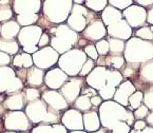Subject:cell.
<instances>
[{"label": "cell", "mask_w": 153, "mask_h": 133, "mask_svg": "<svg viewBox=\"0 0 153 133\" xmlns=\"http://www.w3.org/2000/svg\"><path fill=\"white\" fill-rule=\"evenodd\" d=\"M93 69H94V60L91 59V58L87 59L86 63L83 65V67H82V69H81L79 75H80V76H86V75L88 76V75L92 72Z\"/></svg>", "instance_id": "bcb514c9"}, {"label": "cell", "mask_w": 153, "mask_h": 133, "mask_svg": "<svg viewBox=\"0 0 153 133\" xmlns=\"http://www.w3.org/2000/svg\"><path fill=\"white\" fill-rule=\"evenodd\" d=\"M32 133H68L67 128L63 125H37L32 129Z\"/></svg>", "instance_id": "83f0119b"}, {"label": "cell", "mask_w": 153, "mask_h": 133, "mask_svg": "<svg viewBox=\"0 0 153 133\" xmlns=\"http://www.w3.org/2000/svg\"><path fill=\"white\" fill-rule=\"evenodd\" d=\"M107 3H108V1H106V0H99V1H97V0H94V1L93 0H88V1H85L86 7L88 9L93 10L94 12H100L102 10H105L107 7Z\"/></svg>", "instance_id": "8d00e7d4"}, {"label": "cell", "mask_w": 153, "mask_h": 133, "mask_svg": "<svg viewBox=\"0 0 153 133\" xmlns=\"http://www.w3.org/2000/svg\"><path fill=\"white\" fill-rule=\"evenodd\" d=\"M112 133H130L131 129L127 123L125 122H120L118 124H116L112 128Z\"/></svg>", "instance_id": "f6af8a7d"}, {"label": "cell", "mask_w": 153, "mask_h": 133, "mask_svg": "<svg viewBox=\"0 0 153 133\" xmlns=\"http://www.w3.org/2000/svg\"><path fill=\"white\" fill-rule=\"evenodd\" d=\"M11 61V56L4 52L0 51V67H5Z\"/></svg>", "instance_id": "681fc988"}, {"label": "cell", "mask_w": 153, "mask_h": 133, "mask_svg": "<svg viewBox=\"0 0 153 133\" xmlns=\"http://www.w3.org/2000/svg\"><path fill=\"white\" fill-rule=\"evenodd\" d=\"M137 4H140V7H149V5L153 4V0H145V1H142V0H137L136 1Z\"/></svg>", "instance_id": "11a10c76"}, {"label": "cell", "mask_w": 153, "mask_h": 133, "mask_svg": "<svg viewBox=\"0 0 153 133\" xmlns=\"http://www.w3.org/2000/svg\"><path fill=\"white\" fill-rule=\"evenodd\" d=\"M148 114H149V109L147 108L145 105H142L140 108L136 109V110L134 111V113H133L134 118H136V120H142L143 118L147 117Z\"/></svg>", "instance_id": "7dc6e473"}, {"label": "cell", "mask_w": 153, "mask_h": 133, "mask_svg": "<svg viewBox=\"0 0 153 133\" xmlns=\"http://www.w3.org/2000/svg\"><path fill=\"white\" fill-rule=\"evenodd\" d=\"M9 4L10 1H0V22H7L13 17V10Z\"/></svg>", "instance_id": "1f68e13d"}, {"label": "cell", "mask_w": 153, "mask_h": 133, "mask_svg": "<svg viewBox=\"0 0 153 133\" xmlns=\"http://www.w3.org/2000/svg\"><path fill=\"white\" fill-rule=\"evenodd\" d=\"M25 99L27 102L32 103L34 100H37L40 97V92L39 90H37L36 88H29L25 90Z\"/></svg>", "instance_id": "7bdbcfd3"}, {"label": "cell", "mask_w": 153, "mask_h": 133, "mask_svg": "<svg viewBox=\"0 0 153 133\" xmlns=\"http://www.w3.org/2000/svg\"><path fill=\"white\" fill-rule=\"evenodd\" d=\"M99 120L105 128L111 131L113 127L120 122L127 123L129 126L133 125L134 115L116 102L107 100L99 107Z\"/></svg>", "instance_id": "6da1fadb"}, {"label": "cell", "mask_w": 153, "mask_h": 133, "mask_svg": "<svg viewBox=\"0 0 153 133\" xmlns=\"http://www.w3.org/2000/svg\"><path fill=\"white\" fill-rule=\"evenodd\" d=\"M32 57L35 67L41 70L51 68L59 60V54L51 47H45L38 50L32 55Z\"/></svg>", "instance_id": "8fae6325"}, {"label": "cell", "mask_w": 153, "mask_h": 133, "mask_svg": "<svg viewBox=\"0 0 153 133\" xmlns=\"http://www.w3.org/2000/svg\"><path fill=\"white\" fill-rule=\"evenodd\" d=\"M107 71L108 69L102 65L95 67L86 78V82L88 84V86L98 91L104 88L107 85Z\"/></svg>", "instance_id": "5bb4252c"}, {"label": "cell", "mask_w": 153, "mask_h": 133, "mask_svg": "<svg viewBox=\"0 0 153 133\" xmlns=\"http://www.w3.org/2000/svg\"><path fill=\"white\" fill-rule=\"evenodd\" d=\"M13 10L18 15H34L41 9V1H20L15 0L13 2Z\"/></svg>", "instance_id": "d6986e66"}, {"label": "cell", "mask_w": 153, "mask_h": 133, "mask_svg": "<svg viewBox=\"0 0 153 133\" xmlns=\"http://www.w3.org/2000/svg\"><path fill=\"white\" fill-rule=\"evenodd\" d=\"M123 18L130 27H138L145 25L147 20V11L140 5H131L123 13Z\"/></svg>", "instance_id": "7c38bea8"}, {"label": "cell", "mask_w": 153, "mask_h": 133, "mask_svg": "<svg viewBox=\"0 0 153 133\" xmlns=\"http://www.w3.org/2000/svg\"><path fill=\"white\" fill-rule=\"evenodd\" d=\"M39 19L38 15L37 14H34V15H18L17 16V22L19 23V25L21 27H30V25H33V23L37 22Z\"/></svg>", "instance_id": "e575fe53"}, {"label": "cell", "mask_w": 153, "mask_h": 133, "mask_svg": "<svg viewBox=\"0 0 153 133\" xmlns=\"http://www.w3.org/2000/svg\"><path fill=\"white\" fill-rule=\"evenodd\" d=\"M86 61V53L80 49H73L61 55L58 60V65L59 69H61L68 76H76L80 73Z\"/></svg>", "instance_id": "277c9868"}, {"label": "cell", "mask_w": 153, "mask_h": 133, "mask_svg": "<svg viewBox=\"0 0 153 133\" xmlns=\"http://www.w3.org/2000/svg\"><path fill=\"white\" fill-rule=\"evenodd\" d=\"M82 79L81 78H72L67 81L60 89V93L65 99L69 103H75L78 98L79 94L81 92V85H82Z\"/></svg>", "instance_id": "9a60e30c"}, {"label": "cell", "mask_w": 153, "mask_h": 133, "mask_svg": "<svg viewBox=\"0 0 153 133\" xmlns=\"http://www.w3.org/2000/svg\"><path fill=\"white\" fill-rule=\"evenodd\" d=\"M74 104H75V108L80 111H85V112L91 110V108H92L91 98L89 96H86V95H80V96H78V98L75 100Z\"/></svg>", "instance_id": "836d02e7"}, {"label": "cell", "mask_w": 153, "mask_h": 133, "mask_svg": "<svg viewBox=\"0 0 153 133\" xmlns=\"http://www.w3.org/2000/svg\"><path fill=\"white\" fill-rule=\"evenodd\" d=\"M115 92H116V88H114V87H112V86H109V85H106L104 88L98 91V94L101 98L105 99L107 102V100H109V99L114 97Z\"/></svg>", "instance_id": "74e56055"}, {"label": "cell", "mask_w": 153, "mask_h": 133, "mask_svg": "<svg viewBox=\"0 0 153 133\" xmlns=\"http://www.w3.org/2000/svg\"><path fill=\"white\" fill-rule=\"evenodd\" d=\"M50 41H51V38H50V36L48 35V33H43L40 37V40H39L38 48H41V49H42V48H45Z\"/></svg>", "instance_id": "f907efd6"}, {"label": "cell", "mask_w": 153, "mask_h": 133, "mask_svg": "<svg viewBox=\"0 0 153 133\" xmlns=\"http://www.w3.org/2000/svg\"><path fill=\"white\" fill-rule=\"evenodd\" d=\"M62 125L69 130L82 131L83 127V115L76 109H69L65 112L61 118Z\"/></svg>", "instance_id": "4fadbf2b"}, {"label": "cell", "mask_w": 153, "mask_h": 133, "mask_svg": "<svg viewBox=\"0 0 153 133\" xmlns=\"http://www.w3.org/2000/svg\"><path fill=\"white\" fill-rule=\"evenodd\" d=\"M143 103L149 110L153 112V87L147 89L144 93V98H143Z\"/></svg>", "instance_id": "ab89813d"}, {"label": "cell", "mask_w": 153, "mask_h": 133, "mask_svg": "<svg viewBox=\"0 0 153 133\" xmlns=\"http://www.w3.org/2000/svg\"><path fill=\"white\" fill-rule=\"evenodd\" d=\"M95 48H96L98 55H101V56H105V55H107L109 53V51H110L109 41L105 40V39H101V40L97 41Z\"/></svg>", "instance_id": "b9f144b4"}, {"label": "cell", "mask_w": 153, "mask_h": 133, "mask_svg": "<svg viewBox=\"0 0 153 133\" xmlns=\"http://www.w3.org/2000/svg\"><path fill=\"white\" fill-rule=\"evenodd\" d=\"M101 102H102V98H101L100 96H98V95L91 97V104H92V106H94V107L100 106Z\"/></svg>", "instance_id": "db71d44e"}, {"label": "cell", "mask_w": 153, "mask_h": 133, "mask_svg": "<svg viewBox=\"0 0 153 133\" xmlns=\"http://www.w3.org/2000/svg\"><path fill=\"white\" fill-rule=\"evenodd\" d=\"M25 81L31 87H40L45 81L43 70L37 68V67H32V68L27 69Z\"/></svg>", "instance_id": "d4e9b609"}, {"label": "cell", "mask_w": 153, "mask_h": 133, "mask_svg": "<svg viewBox=\"0 0 153 133\" xmlns=\"http://www.w3.org/2000/svg\"><path fill=\"white\" fill-rule=\"evenodd\" d=\"M150 29H151V31H152V32H153V25H152V27H150Z\"/></svg>", "instance_id": "003e7915"}, {"label": "cell", "mask_w": 153, "mask_h": 133, "mask_svg": "<svg viewBox=\"0 0 153 133\" xmlns=\"http://www.w3.org/2000/svg\"><path fill=\"white\" fill-rule=\"evenodd\" d=\"M146 120H147V123H148V124L153 128V112H151L150 114L147 115Z\"/></svg>", "instance_id": "680465c9"}, {"label": "cell", "mask_w": 153, "mask_h": 133, "mask_svg": "<svg viewBox=\"0 0 153 133\" xmlns=\"http://www.w3.org/2000/svg\"><path fill=\"white\" fill-rule=\"evenodd\" d=\"M20 25L17 21L11 20L0 25V38L3 39H15L20 32Z\"/></svg>", "instance_id": "cb8c5ba5"}, {"label": "cell", "mask_w": 153, "mask_h": 133, "mask_svg": "<svg viewBox=\"0 0 153 133\" xmlns=\"http://www.w3.org/2000/svg\"><path fill=\"white\" fill-rule=\"evenodd\" d=\"M50 107L45 104L43 99H37L25 106V114L29 117L30 122L36 125L45 124L47 116L49 114Z\"/></svg>", "instance_id": "30bf717a"}, {"label": "cell", "mask_w": 153, "mask_h": 133, "mask_svg": "<svg viewBox=\"0 0 153 133\" xmlns=\"http://www.w3.org/2000/svg\"><path fill=\"white\" fill-rule=\"evenodd\" d=\"M93 133H111V132H109L108 131V129H99L98 131H96V132H93Z\"/></svg>", "instance_id": "94428289"}, {"label": "cell", "mask_w": 153, "mask_h": 133, "mask_svg": "<svg viewBox=\"0 0 153 133\" xmlns=\"http://www.w3.org/2000/svg\"><path fill=\"white\" fill-rule=\"evenodd\" d=\"M68 81V75L61 69L54 68L48 71L45 75V84L52 90L61 89V87Z\"/></svg>", "instance_id": "e0dca14e"}, {"label": "cell", "mask_w": 153, "mask_h": 133, "mask_svg": "<svg viewBox=\"0 0 153 133\" xmlns=\"http://www.w3.org/2000/svg\"><path fill=\"white\" fill-rule=\"evenodd\" d=\"M70 133H87V132H85V131H72V132H70Z\"/></svg>", "instance_id": "be15d7a7"}, {"label": "cell", "mask_w": 153, "mask_h": 133, "mask_svg": "<svg viewBox=\"0 0 153 133\" xmlns=\"http://www.w3.org/2000/svg\"><path fill=\"white\" fill-rule=\"evenodd\" d=\"M125 43L124 40H120V39H114L111 38L109 39V47H110V52L113 55H120L125 51Z\"/></svg>", "instance_id": "d6a6232c"}, {"label": "cell", "mask_w": 153, "mask_h": 133, "mask_svg": "<svg viewBox=\"0 0 153 133\" xmlns=\"http://www.w3.org/2000/svg\"><path fill=\"white\" fill-rule=\"evenodd\" d=\"M107 62H108L109 65H112L115 70L120 69L125 63V57L120 56V55H113V56L109 57Z\"/></svg>", "instance_id": "f35d334b"}, {"label": "cell", "mask_w": 153, "mask_h": 133, "mask_svg": "<svg viewBox=\"0 0 153 133\" xmlns=\"http://www.w3.org/2000/svg\"><path fill=\"white\" fill-rule=\"evenodd\" d=\"M41 97L45 102V104L52 109L57 111H62L68 109V102L65 97L61 95L60 92H57L56 90H47L43 91Z\"/></svg>", "instance_id": "2e32d148"}, {"label": "cell", "mask_w": 153, "mask_h": 133, "mask_svg": "<svg viewBox=\"0 0 153 133\" xmlns=\"http://www.w3.org/2000/svg\"><path fill=\"white\" fill-rule=\"evenodd\" d=\"M23 87V81L16 76L13 69L7 65L0 67V94L7 93L10 95L20 92Z\"/></svg>", "instance_id": "52a82bcc"}, {"label": "cell", "mask_w": 153, "mask_h": 133, "mask_svg": "<svg viewBox=\"0 0 153 133\" xmlns=\"http://www.w3.org/2000/svg\"><path fill=\"white\" fill-rule=\"evenodd\" d=\"M140 74L143 80L153 84V59L143 63V65L140 67Z\"/></svg>", "instance_id": "f546056e"}, {"label": "cell", "mask_w": 153, "mask_h": 133, "mask_svg": "<svg viewBox=\"0 0 153 133\" xmlns=\"http://www.w3.org/2000/svg\"><path fill=\"white\" fill-rule=\"evenodd\" d=\"M125 59L131 65H140L153 59V43L140 38H130L125 45Z\"/></svg>", "instance_id": "7a4b0ae2"}, {"label": "cell", "mask_w": 153, "mask_h": 133, "mask_svg": "<svg viewBox=\"0 0 153 133\" xmlns=\"http://www.w3.org/2000/svg\"><path fill=\"white\" fill-rule=\"evenodd\" d=\"M134 72H135V71L133 70V69H131L130 65H129L127 69H125V71H124V73H125V75H126V76H131V75H132Z\"/></svg>", "instance_id": "91938a15"}, {"label": "cell", "mask_w": 153, "mask_h": 133, "mask_svg": "<svg viewBox=\"0 0 153 133\" xmlns=\"http://www.w3.org/2000/svg\"><path fill=\"white\" fill-rule=\"evenodd\" d=\"M80 93H81V95H86V96H89L90 98L93 96H96V91H95L93 88H87V89H85V90L81 91Z\"/></svg>", "instance_id": "f5cc1de1"}, {"label": "cell", "mask_w": 153, "mask_h": 133, "mask_svg": "<svg viewBox=\"0 0 153 133\" xmlns=\"http://www.w3.org/2000/svg\"><path fill=\"white\" fill-rule=\"evenodd\" d=\"M147 21H148V23L153 25V7L147 12Z\"/></svg>", "instance_id": "6f0895ef"}, {"label": "cell", "mask_w": 153, "mask_h": 133, "mask_svg": "<svg viewBox=\"0 0 153 133\" xmlns=\"http://www.w3.org/2000/svg\"><path fill=\"white\" fill-rule=\"evenodd\" d=\"M123 81V75L120 71L108 69L107 71V85L112 86L114 88H117L122 84Z\"/></svg>", "instance_id": "4dcf8cb0"}, {"label": "cell", "mask_w": 153, "mask_h": 133, "mask_svg": "<svg viewBox=\"0 0 153 133\" xmlns=\"http://www.w3.org/2000/svg\"><path fill=\"white\" fill-rule=\"evenodd\" d=\"M83 127L88 132H96L100 128V120L95 111H90L83 114Z\"/></svg>", "instance_id": "484cf974"}, {"label": "cell", "mask_w": 153, "mask_h": 133, "mask_svg": "<svg viewBox=\"0 0 153 133\" xmlns=\"http://www.w3.org/2000/svg\"><path fill=\"white\" fill-rule=\"evenodd\" d=\"M107 34L108 33H107L106 25H104V22L101 20L92 21L86 27V30L83 31L85 38H87L88 40H94V41H99V39L104 38Z\"/></svg>", "instance_id": "44dd1931"}, {"label": "cell", "mask_w": 153, "mask_h": 133, "mask_svg": "<svg viewBox=\"0 0 153 133\" xmlns=\"http://www.w3.org/2000/svg\"><path fill=\"white\" fill-rule=\"evenodd\" d=\"M107 33L114 39L128 40L132 35V29L128 25V22L125 19H123L120 22H117L116 25L107 27Z\"/></svg>", "instance_id": "ac0fdd59"}, {"label": "cell", "mask_w": 153, "mask_h": 133, "mask_svg": "<svg viewBox=\"0 0 153 133\" xmlns=\"http://www.w3.org/2000/svg\"><path fill=\"white\" fill-rule=\"evenodd\" d=\"M75 4H82V3H85V1H74Z\"/></svg>", "instance_id": "6125c7cd"}, {"label": "cell", "mask_w": 153, "mask_h": 133, "mask_svg": "<svg viewBox=\"0 0 153 133\" xmlns=\"http://www.w3.org/2000/svg\"><path fill=\"white\" fill-rule=\"evenodd\" d=\"M1 128H2V125H1V120H0V132H1Z\"/></svg>", "instance_id": "03108f58"}, {"label": "cell", "mask_w": 153, "mask_h": 133, "mask_svg": "<svg viewBox=\"0 0 153 133\" xmlns=\"http://www.w3.org/2000/svg\"><path fill=\"white\" fill-rule=\"evenodd\" d=\"M143 98H144V93L140 92V91H136V92L133 93L129 98V105H130L131 109L136 110L137 108H140L143 105Z\"/></svg>", "instance_id": "d590c367"}, {"label": "cell", "mask_w": 153, "mask_h": 133, "mask_svg": "<svg viewBox=\"0 0 153 133\" xmlns=\"http://www.w3.org/2000/svg\"><path fill=\"white\" fill-rule=\"evenodd\" d=\"M134 92H136V90H135V87L133 86L132 82L129 80L124 81L117 87L116 92L113 97L114 102L122 105L123 107H127L129 104V98Z\"/></svg>", "instance_id": "ffe728a7"}, {"label": "cell", "mask_w": 153, "mask_h": 133, "mask_svg": "<svg viewBox=\"0 0 153 133\" xmlns=\"http://www.w3.org/2000/svg\"><path fill=\"white\" fill-rule=\"evenodd\" d=\"M19 50V43L15 39L0 38V51L9 55H15Z\"/></svg>", "instance_id": "f1b7e54d"}, {"label": "cell", "mask_w": 153, "mask_h": 133, "mask_svg": "<svg viewBox=\"0 0 153 133\" xmlns=\"http://www.w3.org/2000/svg\"><path fill=\"white\" fill-rule=\"evenodd\" d=\"M109 3H110L111 7H115L116 10H118V11H120V10H126L128 9L129 7H131L132 5V1L131 0H125V1H117V0H111V1H109Z\"/></svg>", "instance_id": "ee69618b"}, {"label": "cell", "mask_w": 153, "mask_h": 133, "mask_svg": "<svg viewBox=\"0 0 153 133\" xmlns=\"http://www.w3.org/2000/svg\"><path fill=\"white\" fill-rule=\"evenodd\" d=\"M101 18H102L104 25L108 27H111V25H116L117 22L123 20V13H120V11L111 7V5H107L106 9L102 11Z\"/></svg>", "instance_id": "603a6c76"}, {"label": "cell", "mask_w": 153, "mask_h": 133, "mask_svg": "<svg viewBox=\"0 0 153 133\" xmlns=\"http://www.w3.org/2000/svg\"><path fill=\"white\" fill-rule=\"evenodd\" d=\"M91 17V13L83 5H73L71 14L67 20V23L70 29L74 32L79 33L86 30L87 25L89 23V18Z\"/></svg>", "instance_id": "ba28073f"}, {"label": "cell", "mask_w": 153, "mask_h": 133, "mask_svg": "<svg viewBox=\"0 0 153 133\" xmlns=\"http://www.w3.org/2000/svg\"><path fill=\"white\" fill-rule=\"evenodd\" d=\"M136 36L142 38L143 40L150 41V40H153V32L151 31L150 27H140L138 31H136Z\"/></svg>", "instance_id": "60d3db41"}, {"label": "cell", "mask_w": 153, "mask_h": 133, "mask_svg": "<svg viewBox=\"0 0 153 133\" xmlns=\"http://www.w3.org/2000/svg\"><path fill=\"white\" fill-rule=\"evenodd\" d=\"M3 133H18V132H13V131H7V132H3ZM20 133H27V132H20Z\"/></svg>", "instance_id": "e7e4bbea"}, {"label": "cell", "mask_w": 153, "mask_h": 133, "mask_svg": "<svg viewBox=\"0 0 153 133\" xmlns=\"http://www.w3.org/2000/svg\"><path fill=\"white\" fill-rule=\"evenodd\" d=\"M25 95L23 92H17L10 94L3 102V106L7 110L10 111H21L25 108Z\"/></svg>", "instance_id": "7402d4cb"}, {"label": "cell", "mask_w": 153, "mask_h": 133, "mask_svg": "<svg viewBox=\"0 0 153 133\" xmlns=\"http://www.w3.org/2000/svg\"><path fill=\"white\" fill-rule=\"evenodd\" d=\"M130 133H153V128L152 127H146L143 130L136 131V130H131Z\"/></svg>", "instance_id": "9f6ffc18"}, {"label": "cell", "mask_w": 153, "mask_h": 133, "mask_svg": "<svg viewBox=\"0 0 153 133\" xmlns=\"http://www.w3.org/2000/svg\"><path fill=\"white\" fill-rule=\"evenodd\" d=\"M83 52L86 53L87 56H89L91 59H93V60H97V59H98V53H97V50H96V48H95V45H86Z\"/></svg>", "instance_id": "c3c4849f"}, {"label": "cell", "mask_w": 153, "mask_h": 133, "mask_svg": "<svg viewBox=\"0 0 153 133\" xmlns=\"http://www.w3.org/2000/svg\"><path fill=\"white\" fill-rule=\"evenodd\" d=\"M133 127H134V130L140 131L144 128H146L147 124L144 122V120H136V122H134V124H133Z\"/></svg>", "instance_id": "816d5d0a"}, {"label": "cell", "mask_w": 153, "mask_h": 133, "mask_svg": "<svg viewBox=\"0 0 153 133\" xmlns=\"http://www.w3.org/2000/svg\"><path fill=\"white\" fill-rule=\"evenodd\" d=\"M50 33L53 34L50 41L51 48H53L58 54L69 52L79 40L78 34L70 29L68 25H59L57 27L50 30Z\"/></svg>", "instance_id": "3957f363"}, {"label": "cell", "mask_w": 153, "mask_h": 133, "mask_svg": "<svg viewBox=\"0 0 153 133\" xmlns=\"http://www.w3.org/2000/svg\"><path fill=\"white\" fill-rule=\"evenodd\" d=\"M42 34V29L39 25H30L22 27L18 34V42L22 47L23 52L27 54L36 53L39 49L38 43Z\"/></svg>", "instance_id": "8992f818"}, {"label": "cell", "mask_w": 153, "mask_h": 133, "mask_svg": "<svg viewBox=\"0 0 153 133\" xmlns=\"http://www.w3.org/2000/svg\"><path fill=\"white\" fill-rule=\"evenodd\" d=\"M73 7V1H54V0H47L43 2V15L53 23H60L65 20H68L69 14H71Z\"/></svg>", "instance_id": "5b68a950"}, {"label": "cell", "mask_w": 153, "mask_h": 133, "mask_svg": "<svg viewBox=\"0 0 153 133\" xmlns=\"http://www.w3.org/2000/svg\"><path fill=\"white\" fill-rule=\"evenodd\" d=\"M31 122L22 111H11L4 115V129L7 131H27Z\"/></svg>", "instance_id": "9c48e42d"}, {"label": "cell", "mask_w": 153, "mask_h": 133, "mask_svg": "<svg viewBox=\"0 0 153 133\" xmlns=\"http://www.w3.org/2000/svg\"><path fill=\"white\" fill-rule=\"evenodd\" d=\"M34 65L33 57L30 54L25 52L19 53V54H16L14 56L13 59V65L15 68L18 69H30L32 68Z\"/></svg>", "instance_id": "4316f807"}]
</instances>
